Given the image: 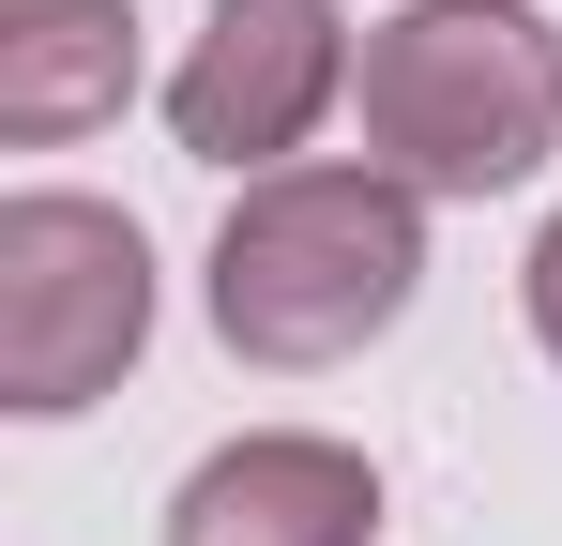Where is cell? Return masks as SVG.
I'll list each match as a JSON object with an SVG mask.
<instances>
[{
  "label": "cell",
  "mask_w": 562,
  "mask_h": 546,
  "mask_svg": "<svg viewBox=\"0 0 562 546\" xmlns=\"http://www.w3.org/2000/svg\"><path fill=\"white\" fill-rule=\"evenodd\" d=\"M137 91V15L122 0H0V137L15 152H61L122 122Z\"/></svg>",
  "instance_id": "obj_6"
},
{
  "label": "cell",
  "mask_w": 562,
  "mask_h": 546,
  "mask_svg": "<svg viewBox=\"0 0 562 546\" xmlns=\"http://www.w3.org/2000/svg\"><path fill=\"white\" fill-rule=\"evenodd\" d=\"M426 288V197L395 168H259L213 228V334L274 379L380 350Z\"/></svg>",
  "instance_id": "obj_1"
},
{
  "label": "cell",
  "mask_w": 562,
  "mask_h": 546,
  "mask_svg": "<svg viewBox=\"0 0 562 546\" xmlns=\"http://www.w3.org/2000/svg\"><path fill=\"white\" fill-rule=\"evenodd\" d=\"M350 77L366 61H350L335 0H213V31H198L183 77H168V122H183L198 168H289Z\"/></svg>",
  "instance_id": "obj_4"
},
{
  "label": "cell",
  "mask_w": 562,
  "mask_h": 546,
  "mask_svg": "<svg viewBox=\"0 0 562 546\" xmlns=\"http://www.w3.org/2000/svg\"><path fill=\"white\" fill-rule=\"evenodd\" d=\"M366 168L411 197H502L548 168L562 137V46L532 31V0H411L366 31Z\"/></svg>",
  "instance_id": "obj_2"
},
{
  "label": "cell",
  "mask_w": 562,
  "mask_h": 546,
  "mask_svg": "<svg viewBox=\"0 0 562 546\" xmlns=\"http://www.w3.org/2000/svg\"><path fill=\"white\" fill-rule=\"evenodd\" d=\"M153 334V243L106 197H15L0 213V410L61 425Z\"/></svg>",
  "instance_id": "obj_3"
},
{
  "label": "cell",
  "mask_w": 562,
  "mask_h": 546,
  "mask_svg": "<svg viewBox=\"0 0 562 546\" xmlns=\"http://www.w3.org/2000/svg\"><path fill=\"white\" fill-rule=\"evenodd\" d=\"M366 532H380V470L350 441H304V425L198 455L168 501V546H366Z\"/></svg>",
  "instance_id": "obj_5"
},
{
  "label": "cell",
  "mask_w": 562,
  "mask_h": 546,
  "mask_svg": "<svg viewBox=\"0 0 562 546\" xmlns=\"http://www.w3.org/2000/svg\"><path fill=\"white\" fill-rule=\"evenodd\" d=\"M532 334H548V364H562V228L532 243Z\"/></svg>",
  "instance_id": "obj_7"
}]
</instances>
